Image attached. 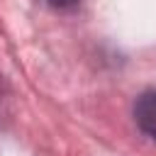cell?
I'll return each instance as SVG.
<instances>
[{
  "mask_svg": "<svg viewBox=\"0 0 156 156\" xmlns=\"http://www.w3.org/2000/svg\"><path fill=\"white\" fill-rule=\"evenodd\" d=\"M80 0H49L51 7H58V10H68V7H76Z\"/></svg>",
  "mask_w": 156,
  "mask_h": 156,
  "instance_id": "2",
  "label": "cell"
},
{
  "mask_svg": "<svg viewBox=\"0 0 156 156\" xmlns=\"http://www.w3.org/2000/svg\"><path fill=\"white\" fill-rule=\"evenodd\" d=\"M134 119L139 129L156 139V90H144L134 102Z\"/></svg>",
  "mask_w": 156,
  "mask_h": 156,
  "instance_id": "1",
  "label": "cell"
}]
</instances>
